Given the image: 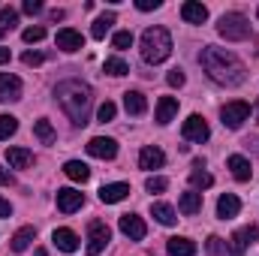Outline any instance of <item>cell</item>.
I'll list each match as a JSON object with an SVG mask.
<instances>
[{"label": "cell", "mask_w": 259, "mask_h": 256, "mask_svg": "<svg viewBox=\"0 0 259 256\" xmlns=\"http://www.w3.org/2000/svg\"><path fill=\"white\" fill-rule=\"evenodd\" d=\"M199 64H202V69L208 72L211 81L226 84V88H238V84H244V78H247L244 64H241L232 52L217 49V46H205L202 55H199Z\"/></svg>", "instance_id": "cell-1"}, {"label": "cell", "mask_w": 259, "mask_h": 256, "mask_svg": "<svg viewBox=\"0 0 259 256\" xmlns=\"http://www.w3.org/2000/svg\"><path fill=\"white\" fill-rule=\"evenodd\" d=\"M55 97H58L61 109L69 115V121H72L75 127H84V124H88L91 103H94L88 84H81V81H75V78H66V81H61V84L55 88Z\"/></svg>", "instance_id": "cell-2"}, {"label": "cell", "mask_w": 259, "mask_h": 256, "mask_svg": "<svg viewBox=\"0 0 259 256\" xmlns=\"http://www.w3.org/2000/svg\"><path fill=\"white\" fill-rule=\"evenodd\" d=\"M172 55V36L166 27H148L142 33V58L148 64H163Z\"/></svg>", "instance_id": "cell-3"}, {"label": "cell", "mask_w": 259, "mask_h": 256, "mask_svg": "<svg viewBox=\"0 0 259 256\" xmlns=\"http://www.w3.org/2000/svg\"><path fill=\"white\" fill-rule=\"evenodd\" d=\"M217 33L229 42H241L250 36V21L241 15V12H226L220 21H217Z\"/></svg>", "instance_id": "cell-4"}, {"label": "cell", "mask_w": 259, "mask_h": 256, "mask_svg": "<svg viewBox=\"0 0 259 256\" xmlns=\"http://www.w3.org/2000/svg\"><path fill=\"white\" fill-rule=\"evenodd\" d=\"M247 118H250V106L244 100H232V103H226L220 109V121H223V127H229V130H238Z\"/></svg>", "instance_id": "cell-5"}, {"label": "cell", "mask_w": 259, "mask_h": 256, "mask_svg": "<svg viewBox=\"0 0 259 256\" xmlns=\"http://www.w3.org/2000/svg\"><path fill=\"white\" fill-rule=\"evenodd\" d=\"M109 238H112L109 226H106L103 220H91V226H88V256L103 253L106 244H109Z\"/></svg>", "instance_id": "cell-6"}, {"label": "cell", "mask_w": 259, "mask_h": 256, "mask_svg": "<svg viewBox=\"0 0 259 256\" xmlns=\"http://www.w3.org/2000/svg\"><path fill=\"white\" fill-rule=\"evenodd\" d=\"M181 136L187 139V142H208V136H211V130H208V121L202 118V115H190L187 121H184V127H181Z\"/></svg>", "instance_id": "cell-7"}, {"label": "cell", "mask_w": 259, "mask_h": 256, "mask_svg": "<svg viewBox=\"0 0 259 256\" xmlns=\"http://www.w3.org/2000/svg\"><path fill=\"white\" fill-rule=\"evenodd\" d=\"M88 154L97 157V160H115L118 157V142L109 139V136H94L88 142Z\"/></svg>", "instance_id": "cell-8"}, {"label": "cell", "mask_w": 259, "mask_h": 256, "mask_svg": "<svg viewBox=\"0 0 259 256\" xmlns=\"http://www.w3.org/2000/svg\"><path fill=\"white\" fill-rule=\"evenodd\" d=\"M21 100V78L12 72H0V103Z\"/></svg>", "instance_id": "cell-9"}, {"label": "cell", "mask_w": 259, "mask_h": 256, "mask_svg": "<svg viewBox=\"0 0 259 256\" xmlns=\"http://www.w3.org/2000/svg\"><path fill=\"white\" fill-rule=\"evenodd\" d=\"M118 226H121V232L127 235L130 241H142V238L148 235V226H145V220H142L139 214H124Z\"/></svg>", "instance_id": "cell-10"}, {"label": "cell", "mask_w": 259, "mask_h": 256, "mask_svg": "<svg viewBox=\"0 0 259 256\" xmlns=\"http://www.w3.org/2000/svg\"><path fill=\"white\" fill-rule=\"evenodd\" d=\"M81 205H84V193L72 190V187H61V190H58V208H61L64 214H75Z\"/></svg>", "instance_id": "cell-11"}, {"label": "cell", "mask_w": 259, "mask_h": 256, "mask_svg": "<svg viewBox=\"0 0 259 256\" xmlns=\"http://www.w3.org/2000/svg\"><path fill=\"white\" fill-rule=\"evenodd\" d=\"M55 42H58L61 52H78V49H84V36L78 30H72V27H61L58 36H55Z\"/></svg>", "instance_id": "cell-12"}, {"label": "cell", "mask_w": 259, "mask_h": 256, "mask_svg": "<svg viewBox=\"0 0 259 256\" xmlns=\"http://www.w3.org/2000/svg\"><path fill=\"white\" fill-rule=\"evenodd\" d=\"M163 163H166V154H163L160 148H154V145L142 148V154H139V169L151 172V169H163Z\"/></svg>", "instance_id": "cell-13"}, {"label": "cell", "mask_w": 259, "mask_h": 256, "mask_svg": "<svg viewBox=\"0 0 259 256\" xmlns=\"http://www.w3.org/2000/svg\"><path fill=\"white\" fill-rule=\"evenodd\" d=\"M238 211H241V199L235 193H223L217 199V217L220 220H232V217H238Z\"/></svg>", "instance_id": "cell-14"}, {"label": "cell", "mask_w": 259, "mask_h": 256, "mask_svg": "<svg viewBox=\"0 0 259 256\" xmlns=\"http://www.w3.org/2000/svg\"><path fill=\"white\" fill-rule=\"evenodd\" d=\"M127 196H130V184L118 181V184H106V187L100 190V202H103V205H115V202H124Z\"/></svg>", "instance_id": "cell-15"}, {"label": "cell", "mask_w": 259, "mask_h": 256, "mask_svg": "<svg viewBox=\"0 0 259 256\" xmlns=\"http://www.w3.org/2000/svg\"><path fill=\"white\" fill-rule=\"evenodd\" d=\"M181 18H184L187 24H205V21H208V9H205L199 0H187V3L181 6Z\"/></svg>", "instance_id": "cell-16"}, {"label": "cell", "mask_w": 259, "mask_h": 256, "mask_svg": "<svg viewBox=\"0 0 259 256\" xmlns=\"http://www.w3.org/2000/svg\"><path fill=\"white\" fill-rule=\"evenodd\" d=\"M226 166L232 169V175H235V181H250V178H253V169H250V160H247V157H241V154H232V157L226 160Z\"/></svg>", "instance_id": "cell-17"}, {"label": "cell", "mask_w": 259, "mask_h": 256, "mask_svg": "<svg viewBox=\"0 0 259 256\" xmlns=\"http://www.w3.org/2000/svg\"><path fill=\"white\" fill-rule=\"evenodd\" d=\"M52 241H55V247L64 250V253H75V250H78V235H75L72 229H55Z\"/></svg>", "instance_id": "cell-18"}, {"label": "cell", "mask_w": 259, "mask_h": 256, "mask_svg": "<svg viewBox=\"0 0 259 256\" xmlns=\"http://www.w3.org/2000/svg\"><path fill=\"white\" fill-rule=\"evenodd\" d=\"M178 211H181L184 217L199 214V211H202V193H196V190L181 193V199H178Z\"/></svg>", "instance_id": "cell-19"}, {"label": "cell", "mask_w": 259, "mask_h": 256, "mask_svg": "<svg viewBox=\"0 0 259 256\" xmlns=\"http://www.w3.org/2000/svg\"><path fill=\"white\" fill-rule=\"evenodd\" d=\"M175 115H178V100H175V97H160V103H157V115H154L157 124L166 127Z\"/></svg>", "instance_id": "cell-20"}, {"label": "cell", "mask_w": 259, "mask_h": 256, "mask_svg": "<svg viewBox=\"0 0 259 256\" xmlns=\"http://www.w3.org/2000/svg\"><path fill=\"white\" fill-rule=\"evenodd\" d=\"M151 214H154V220L163 223V226H175V220H178V211H175L172 205H166V202H154V205H151Z\"/></svg>", "instance_id": "cell-21"}, {"label": "cell", "mask_w": 259, "mask_h": 256, "mask_svg": "<svg viewBox=\"0 0 259 256\" xmlns=\"http://www.w3.org/2000/svg\"><path fill=\"white\" fill-rule=\"evenodd\" d=\"M6 163H9L12 169H27V166L33 163V154H30L27 148H9V151H6Z\"/></svg>", "instance_id": "cell-22"}, {"label": "cell", "mask_w": 259, "mask_h": 256, "mask_svg": "<svg viewBox=\"0 0 259 256\" xmlns=\"http://www.w3.org/2000/svg\"><path fill=\"white\" fill-rule=\"evenodd\" d=\"M166 250H169V256H193V253H196V241L175 235V238H169Z\"/></svg>", "instance_id": "cell-23"}, {"label": "cell", "mask_w": 259, "mask_h": 256, "mask_svg": "<svg viewBox=\"0 0 259 256\" xmlns=\"http://www.w3.org/2000/svg\"><path fill=\"white\" fill-rule=\"evenodd\" d=\"M124 109H127V115H145V109H148L145 94H139V91H127V94H124Z\"/></svg>", "instance_id": "cell-24"}, {"label": "cell", "mask_w": 259, "mask_h": 256, "mask_svg": "<svg viewBox=\"0 0 259 256\" xmlns=\"http://www.w3.org/2000/svg\"><path fill=\"white\" fill-rule=\"evenodd\" d=\"M64 175L66 178H72V181H78V184H84V181L91 178V169H88L81 160H66L64 163Z\"/></svg>", "instance_id": "cell-25"}, {"label": "cell", "mask_w": 259, "mask_h": 256, "mask_svg": "<svg viewBox=\"0 0 259 256\" xmlns=\"http://www.w3.org/2000/svg\"><path fill=\"white\" fill-rule=\"evenodd\" d=\"M33 238H36V229H33V226H21V229H18V232L12 235V250H15V253L27 250Z\"/></svg>", "instance_id": "cell-26"}, {"label": "cell", "mask_w": 259, "mask_h": 256, "mask_svg": "<svg viewBox=\"0 0 259 256\" xmlns=\"http://www.w3.org/2000/svg\"><path fill=\"white\" fill-rule=\"evenodd\" d=\"M33 133H36V139H39L42 145H55V142H58V133H55V127H52L49 118H39V121L33 124Z\"/></svg>", "instance_id": "cell-27"}, {"label": "cell", "mask_w": 259, "mask_h": 256, "mask_svg": "<svg viewBox=\"0 0 259 256\" xmlns=\"http://www.w3.org/2000/svg\"><path fill=\"white\" fill-rule=\"evenodd\" d=\"M112 24H115V12H106V15H100V18L94 21V27H91V36H94V39H103V36L112 30Z\"/></svg>", "instance_id": "cell-28"}, {"label": "cell", "mask_w": 259, "mask_h": 256, "mask_svg": "<svg viewBox=\"0 0 259 256\" xmlns=\"http://www.w3.org/2000/svg\"><path fill=\"white\" fill-rule=\"evenodd\" d=\"M190 184H193V190H208L211 184H214V178L208 175V172H202V169H196V172H190Z\"/></svg>", "instance_id": "cell-29"}, {"label": "cell", "mask_w": 259, "mask_h": 256, "mask_svg": "<svg viewBox=\"0 0 259 256\" xmlns=\"http://www.w3.org/2000/svg\"><path fill=\"white\" fill-rule=\"evenodd\" d=\"M103 69L109 72V75H115V78H121V75H127L130 72V66L121 61V58H109L106 64H103Z\"/></svg>", "instance_id": "cell-30"}, {"label": "cell", "mask_w": 259, "mask_h": 256, "mask_svg": "<svg viewBox=\"0 0 259 256\" xmlns=\"http://www.w3.org/2000/svg\"><path fill=\"white\" fill-rule=\"evenodd\" d=\"M15 130H18V118H12V115H0V142L9 139V136H15Z\"/></svg>", "instance_id": "cell-31"}, {"label": "cell", "mask_w": 259, "mask_h": 256, "mask_svg": "<svg viewBox=\"0 0 259 256\" xmlns=\"http://www.w3.org/2000/svg\"><path fill=\"white\" fill-rule=\"evenodd\" d=\"M15 24H18V12H15L12 6H0V27L12 30Z\"/></svg>", "instance_id": "cell-32"}, {"label": "cell", "mask_w": 259, "mask_h": 256, "mask_svg": "<svg viewBox=\"0 0 259 256\" xmlns=\"http://www.w3.org/2000/svg\"><path fill=\"white\" fill-rule=\"evenodd\" d=\"M115 112H118V109H115V103H112V100H106V103L97 109V121H100V124H109V121H115Z\"/></svg>", "instance_id": "cell-33"}, {"label": "cell", "mask_w": 259, "mask_h": 256, "mask_svg": "<svg viewBox=\"0 0 259 256\" xmlns=\"http://www.w3.org/2000/svg\"><path fill=\"white\" fill-rule=\"evenodd\" d=\"M112 46H115L118 52H127L130 46H133V33H130V30H118V33L112 36Z\"/></svg>", "instance_id": "cell-34"}, {"label": "cell", "mask_w": 259, "mask_h": 256, "mask_svg": "<svg viewBox=\"0 0 259 256\" xmlns=\"http://www.w3.org/2000/svg\"><path fill=\"white\" fill-rule=\"evenodd\" d=\"M166 187H169V181H166V178H160V175H151V178L145 181V190H148V193H163Z\"/></svg>", "instance_id": "cell-35"}, {"label": "cell", "mask_w": 259, "mask_h": 256, "mask_svg": "<svg viewBox=\"0 0 259 256\" xmlns=\"http://www.w3.org/2000/svg\"><path fill=\"white\" fill-rule=\"evenodd\" d=\"M226 250H229L232 256H244V250H247V244H244V241H241V235L235 232V235L229 238V244H226Z\"/></svg>", "instance_id": "cell-36"}, {"label": "cell", "mask_w": 259, "mask_h": 256, "mask_svg": "<svg viewBox=\"0 0 259 256\" xmlns=\"http://www.w3.org/2000/svg\"><path fill=\"white\" fill-rule=\"evenodd\" d=\"M21 39H24V42H39V39H46V27H39V24H36V27H27V30L21 33Z\"/></svg>", "instance_id": "cell-37"}, {"label": "cell", "mask_w": 259, "mask_h": 256, "mask_svg": "<svg viewBox=\"0 0 259 256\" xmlns=\"http://www.w3.org/2000/svg\"><path fill=\"white\" fill-rule=\"evenodd\" d=\"M238 235H241L244 244H253L259 238V226H244V229H238Z\"/></svg>", "instance_id": "cell-38"}, {"label": "cell", "mask_w": 259, "mask_h": 256, "mask_svg": "<svg viewBox=\"0 0 259 256\" xmlns=\"http://www.w3.org/2000/svg\"><path fill=\"white\" fill-rule=\"evenodd\" d=\"M21 61H24V66H39L46 61V55H42V52H24Z\"/></svg>", "instance_id": "cell-39"}, {"label": "cell", "mask_w": 259, "mask_h": 256, "mask_svg": "<svg viewBox=\"0 0 259 256\" xmlns=\"http://www.w3.org/2000/svg\"><path fill=\"white\" fill-rule=\"evenodd\" d=\"M205 250H208V253H223V250H226V244H223V238H217V235H211V238H208V244H205Z\"/></svg>", "instance_id": "cell-40"}, {"label": "cell", "mask_w": 259, "mask_h": 256, "mask_svg": "<svg viewBox=\"0 0 259 256\" xmlns=\"http://www.w3.org/2000/svg\"><path fill=\"white\" fill-rule=\"evenodd\" d=\"M163 6V0H136V9H142V12H151V9H160Z\"/></svg>", "instance_id": "cell-41"}, {"label": "cell", "mask_w": 259, "mask_h": 256, "mask_svg": "<svg viewBox=\"0 0 259 256\" xmlns=\"http://www.w3.org/2000/svg\"><path fill=\"white\" fill-rule=\"evenodd\" d=\"M21 9H24L27 15H36V12H42V3H39V0H24Z\"/></svg>", "instance_id": "cell-42"}, {"label": "cell", "mask_w": 259, "mask_h": 256, "mask_svg": "<svg viewBox=\"0 0 259 256\" xmlns=\"http://www.w3.org/2000/svg\"><path fill=\"white\" fill-rule=\"evenodd\" d=\"M166 81H169L172 88H181V84H184V72H181V69H172V72L166 75Z\"/></svg>", "instance_id": "cell-43"}, {"label": "cell", "mask_w": 259, "mask_h": 256, "mask_svg": "<svg viewBox=\"0 0 259 256\" xmlns=\"http://www.w3.org/2000/svg\"><path fill=\"white\" fill-rule=\"evenodd\" d=\"M0 217H12V205L0 196Z\"/></svg>", "instance_id": "cell-44"}, {"label": "cell", "mask_w": 259, "mask_h": 256, "mask_svg": "<svg viewBox=\"0 0 259 256\" xmlns=\"http://www.w3.org/2000/svg\"><path fill=\"white\" fill-rule=\"evenodd\" d=\"M49 18H52V21H61V18H64V9H52Z\"/></svg>", "instance_id": "cell-45"}, {"label": "cell", "mask_w": 259, "mask_h": 256, "mask_svg": "<svg viewBox=\"0 0 259 256\" xmlns=\"http://www.w3.org/2000/svg\"><path fill=\"white\" fill-rule=\"evenodd\" d=\"M0 184H12V175L6 169H0Z\"/></svg>", "instance_id": "cell-46"}, {"label": "cell", "mask_w": 259, "mask_h": 256, "mask_svg": "<svg viewBox=\"0 0 259 256\" xmlns=\"http://www.w3.org/2000/svg\"><path fill=\"white\" fill-rule=\"evenodd\" d=\"M9 58H12V55H9V49H3V46H0V64H6Z\"/></svg>", "instance_id": "cell-47"}, {"label": "cell", "mask_w": 259, "mask_h": 256, "mask_svg": "<svg viewBox=\"0 0 259 256\" xmlns=\"http://www.w3.org/2000/svg\"><path fill=\"white\" fill-rule=\"evenodd\" d=\"M3 33H6V27H0V36H3Z\"/></svg>", "instance_id": "cell-48"}, {"label": "cell", "mask_w": 259, "mask_h": 256, "mask_svg": "<svg viewBox=\"0 0 259 256\" xmlns=\"http://www.w3.org/2000/svg\"><path fill=\"white\" fill-rule=\"evenodd\" d=\"M256 15H259V9H256Z\"/></svg>", "instance_id": "cell-49"}]
</instances>
